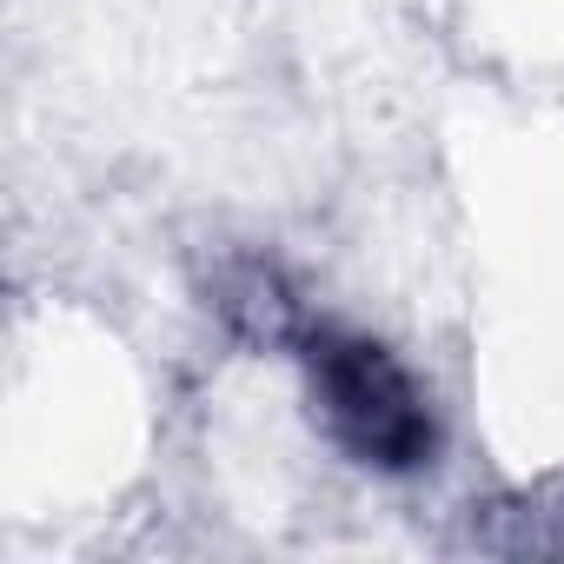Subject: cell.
Here are the masks:
<instances>
[{"instance_id":"6da1fadb","label":"cell","mask_w":564,"mask_h":564,"mask_svg":"<svg viewBox=\"0 0 564 564\" xmlns=\"http://www.w3.org/2000/svg\"><path fill=\"white\" fill-rule=\"evenodd\" d=\"M313 379L326 392L333 432L372 458V465H419L432 452V419L412 392V379L366 339H319L313 346Z\"/></svg>"}]
</instances>
